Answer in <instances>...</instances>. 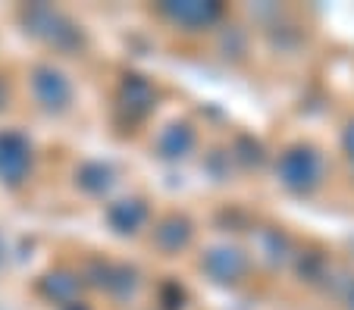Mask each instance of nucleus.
Listing matches in <instances>:
<instances>
[{"label":"nucleus","mask_w":354,"mask_h":310,"mask_svg":"<svg viewBox=\"0 0 354 310\" xmlns=\"http://www.w3.org/2000/svg\"><path fill=\"white\" fill-rule=\"evenodd\" d=\"M26 166V148L13 135L0 138V175H19Z\"/></svg>","instance_id":"1"},{"label":"nucleus","mask_w":354,"mask_h":310,"mask_svg":"<svg viewBox=\"0 0 354 310\" xmlns=\"http://www.w3.org/2000/svg\"><path fill=\"white\" fill-rule=\"evenodd\" d=\"M0 101H3V91H0Z\"/></svg>","instance_id":"2"}]
</instances>
